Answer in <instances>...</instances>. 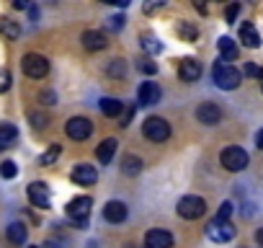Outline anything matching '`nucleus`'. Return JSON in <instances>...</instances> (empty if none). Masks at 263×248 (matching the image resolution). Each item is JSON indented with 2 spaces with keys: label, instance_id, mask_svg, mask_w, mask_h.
<instances>
[{
  "label": "nucleus",
  "instance_id": "20",
  "mask_svg": "<svg viewBox=\"0 0 263 248\" xmlns=\"http://www.w3.org/2000/svg\"><path fill=\"white\" fill-rule=\"evenodd\" d=\"M217 49H219L222 60H237V55H240L237 44H235L230 37H222V39H219V44H217Z\"/></svg>",
  "mask_w": 263,
  "mask_h": 248
},
{
  "label": "nucleus",
  "instance_id": "21",
  "mask_svg": "<svg viewBox=\"0 0 263 248\" xmlns=\"http://www.w3.org/2000/svg\"><path fill=\"white\" fill-rule=\"evenodd\" d=\"M101 111H103L106 116H121L124 103L116 101V98H101Z\"/></svg>",
  "mask_w": 263,
  "mask_h": 248
},
{
  "label": "nucleus",
  "instance_id": "29",
  "mask_svg": "<svg viewBox=\"0 0 263 248\" xmlns=\"http://www.w3.org/2000/svg\"><path fill=\"white\" fill-rule=\"evenodd\" d=\"M108 75H126V65H124V60H111V65H108Z\"/></svg>",
  "mask_w": 263,
  "mask_h": 248
},
{
  "label": "nucleus",
  "instance_id": "34",
  "mask_svg": "<svg viewBox=\"0 0 263 248\" xmlns=\"http://www.w3.org/2000/svg\"><path fill=\"white\" fill-rule=\"evenodd\" d=\"M31 121H34V127H47V116L44 114H31Z\"/></svg>",
  "mask_w": 263,
  "mask_h": 248
},
{
  "label": "nucleus",
  "instance_id": "15",
  "mask_svg": "<svg viewBox=\"0 0 263 248\" xmlns=\"http://www.w3.org/2000/svg\"><path fill=\"white\" fill-rule=\"evenodd\" d=\"M240 42L248 47V49H258L260 47V37H258V29L250 24V21H245L242 26H240Z\"/></svg>",
  "mask_w": 263,
  "mask_h": 248
},
{
  "label": "nucleus",
  "instance_id": "9",
  "mask_svg": "<svg viewBox=\"0 0 263 248\" xmlns=\"http://www.w3.org/2000/svg\"><path fill=\"white\" fill-rule=\"evenodd\" d=\"M26 194H29V202H31L34 207H39V209H47V207H49V186H47L44 181L29 184Z\"/></svg>",
  "mask_w": 263,
  "mask_h": 248
},
{
  "label": "nucleus",
  "instance_id": "37",
  "mask_svg": "<svg viewBox=\"0 0 263 248\" xmlns=\"http://www.w3.org/2000/svg\"><path fill=\"white\" fill-rule=\"evenodd\" d=\"M160 8H163L160 0H158V3H147V6H145V11H147V13H155V11H160Z\"/></svg>",
  "mask_w": 263,
  "mask_h": 248
},
{
  "label": "nucleus",
  "instance_id": "33",
  "mask_svg": "<svg viewBox=\"0 0 263 248\" xmlns=\"http://www.w3.org/2000/svg\"><path fill=\"white\" fill-rule=\"evenodd\" d=\"M108 29H114V31H121V29H124V19H121V16H114V19H108Z\"/></svg>",
  "mask_w": 263,
  "mask_h": 248
},
{
  "label": "nucleus",
  "instance_id": "22",
  "mask_svg": "<svg viewBox=\"0 0 263 248\" xmlns=\"http://www.w3.org/2000/svg\"><path fill=\"white\" fill-rule=\"evenodd\" d=\"M8 240L16 243V245H24L26 243V225H21V222L8 225Z\"/></svg>",
  "mask_w": 263,
  "mask_h": 248
},
{
  "label": "nucleus",
  "instance_id": "16",
  "mask_svg": "<svg viewBox=\"0 0 263 248\" xmlns=\"http://www.w3.org/2000/svg\"><path fill=\"white\" fill-rule=\"evenodd\" d=\"M103 217L108 220V222H124L126 220V204L124 202H108L106 207H103Z\"/></svg>",
  "mask_w": 263,
  "mask_h": 248
},
{
  "label": "nucleus",
  "instance_id": "12",
  "mask_svg": "<svg viewBox=\"0 0 263 248\" xmlns=\"http://www.w3.org/2000/svg\"><path fill=\"white\" fill-rule=\"evenodd\" d=\"M137 101H140V106H155L158 101H160V88H158V83H142L140 85V91H137Z\"/></svg>",
  "mask_w": 263,
  "mask_h": 248
},
{
  "label": "nucleus",
  "instance_id": "18",
  "mask_svg": "<svg viewBox=\"0 0 263 248\" xmlns=\"http://www.w3.org/2000/svg\"><path fill=\"white\" fill-rule=\"evenodd\" d=\"M16 140H18V130L13 127V124H0V150H8V148H13L16 145Z\"/></svg>",
  "mask_w": 263,
  "mask_h": 248
},
{
  "label": "nucleus",
  "instance_id": "3",
  "mask_svg": "<svg viewBox=\"0 0 263 248\" xmlns=\"http://www.w3.org/2000/svg\"><path fill=\"white\" fill-rule=\"evenodd\" d=\"M90 207H93V199L90 197H75V199H70V204H67V217L78 225V227H85V222H88V215H90Z\"/></svg>",
  "mask_w": 263,
  "mask_h": 248
},
{
  "label": "nucleus",
  "instance_id": "39",
  "mask_svg": "<svg viewBox=\"0 0 263 248\" xmlns=\"http://www.w3.org/2000/svg\"><path fill=\"white\" fill-rule=\"evenodd\" d=\"M255 243H258V245H260V248H263V227H260V230H258V233H255Z\"/></svg>",
  "mask_w": 263,
  "mask_h": 248
},
{
  "label": "nucleus",
  "instance_id": "41",
  "mask_svg": "<svg viewBox=\"0 0 263 248\" xmlns=\"http://www.w3.org/2000/svg\"><path fill=\"white\" fill-rule=\"evenodd\" d=\"M260 91H263V75H260Z\"/></svg>",
  "mask_w": 263,
  "mask_h": 248
},
{
  "label": "nucleus",
  "instance_id": "24",
  "mask_svg": "<svg viewBox=\"0 0 263 248\" xmlns=\"http://www.w3.org/2000/svg\"><path fill=\"white\" fill-rule=\"evenodd\" d=\"M0 34H3L6 39H18L21 26L16 21H11V19H0Z\"/></svg>",
  "mask_w": 263,
  "mask_h": 248
},
{
  "label": "nucleus",
  "instance_id": "31",
  "mask_svg": "<svg viewBox=\"0 0 263 248\" xmlns=\"http://www.w3.org/2000/svg\"><path fill=\"white\" fill-rule=\"evenodd\" d=\"M11 88V73L8 70H0V93H6Z\"/></svg>",
  "mask_w": 263,
  "mask_h": 248
},
{
  "label": "nucleus",
  "instance_id": "14",
  "mask_svg": "<svg viewBox=\"0 0 263 248\" xmlns=\"http://www.w3.org/2000/svg\"><path fill=\"white\" fill-rule=\"evenodd\" d=\"M145 245L147 248H171L173 245V235L168 230H150L145 235Z\"/></svg>",
  "mask_w": 263,
  "mask_h": 248
},
{
  "label": "nucleus",
  "instance_id": "13",
  "mask_svg": "<svg viewBox=\"0 0 263 248\" xmlns=\"http://www.w3.org/2000/svg\"><path fill=\"white\" fill-rule=\"evenodd\" d=\"M196 119H199L201 124H206V127H214V124L222 119V111H219L217 103H201V106L196 109Z\"/></svg>",
  "mask_w": 263,
  "mask_h": 248
},
{
  "label": "nucleus",
  "instance_id": "4",
  "mask_svg": "<svg viewBox=\"0 0 263 248\" xmlns=\"http://www.w3.org/2000/svg\"><path fill=\"white\" fill-rule=\"evenodd\" d=\"M21 67H24V73H26L29 78L39 80V78H44V75L49 73V60H47L44 55L29 52V55H24V60H21Z\"/></svg>",
  "mask_w": 263,
  "mask_h": 248
},
{
  "label": "nucleus",
  "instance_id": "8",
  "mask_svg": "<svg viewBox=\"0 0 263 248\" xmlns=\"http://www.w3.org/2000/svg\"><path fill=\"white\" fill-rule=\"evenodd\" d=\"M67 137L70 140H78V143H83V140H88L90 137V132H93V124L85 119V116H72L70 121H67Z\"/></svg>",
  "mask_w": 263,
  "mask_h": 248
},
{
  "label": "nucleus",
  "instance_id": "23",
  "mask_svg": "<svg viewBox=\"0 0 263 248\" xmlns=\"http://www.w3.org/2000/svg\"><path fill=\"white\" fill-rule=\"evenodd\" d=\"M121 171H124L126 176H137V173L142 171V161H140L137 155H126V158L121 161Z\"/></svg>",
  "mask_w": 263,
  "mask_h": 248
},
{
  "label": "nucleus",
  "instance_id": "7",
  "mask_svg": "<svg viewBox=\"0 0 263 248\" xmlns=\"http://www.w3.org/2000/svg\"><path fill=\"white\" fill-rule=\"evenodd\" d=\"M206 235L214 243H230L235 238V227L230 225V220H212L206 225Z\"/></svg>",
  "mask_w": 263,
  "mask_h": 248
},
{
  "label": "nucleus",
  "instance_id": "42",
  "mask_svg": "<svg viewBox=\"0 0 263 248\" xmlns=\"http://www.w3.org/2000/svg\"><path fill=\"white\" fill-rule=\"evenodd\" d=\"M31 248H36V245H31Z\"/></svg>",
  "mask_w": 263,
  "mask_h": 248
},
{
  "label": "nucleus",
  "instance_id": "26",
  "mask_svg": "<svg viewBox=\"0 0 263 248\" xmlns=\"http://www.w3.org/2000/svg\"><path fill=\"white\" fill-rule=\"evenodd\" d=\"M60 153H62V148H60V145H49V150L39 158V166H52V163L60 158Z\"/></svg>",
  "mask_w": 263,
  "mask_h": 248
},
{
  "label": "nucleus",
  "instance_id": "17",
  "mask_svg": "<svg viewBox=\"0 0 263 248\" xmlns=\"http://www.w3.org/2000/svg\"><path fill=\"white\" fill-rule=\"evenodd\" d=\"M106 37L101 34V31H85L83 34V47L88 49V52H101V49H106Z\"/></svg>",
  "mask_w": 263,
  "mask_h": 248
},
{
  "label": "nucleus",
  "instance_id": "32",
  "mask_svg": "<svg viewBox=\"0 0 263 248\" xmlns=\"http://www.w3.org/2000/svg\"><path fill=\"white\" fill-rule=\"evenodd\" d=\"M230 212H232V204L224 202V204L219 207V212H217V220H230Z\"/></svg>",
  "mask_w": 263,
  "mask_h": 248
},
{
  "label": "nucleus",
  "instance_id": "5",
  "mask_svg": "<svg viewBox=\"0 0 263 248\" xmlns=\"http://www.w3.org/2000/svg\"><path fill=\"white\" fill-rule=\"evenodd\" d=\"M219 161H222V168L230 171V173H237V171H245L248 168V153L242 148H235V145L227 148V150H222Z\"/></svg>",
  "mask_w": 263,
  "mask_h": 248
},
{
  "label": "nucleus",
  "instance_id": "10",
  "mask_svg": "<svg viewBox=\"0 0 263 248\" xmlns=\"http://www.w3.org/2000/svg\"><path fill=\"white\" fill-rule=\"evenodd\" d=\"M70 179H72L78 186H93V184L98 181V171H96L93 166H88V163H78V166L72 168Z\"/></svg>",
  "mask_w": 263,
  "mask_h": 248
},
{
  "label": "nucleus",
  "instance_id": "27",
  "mask_svg": "<svg viewBox=\"0 0 263 248\" xmlns=\"http://www.w3.org/2000/svg\"><path fill=\"white\" fill-rule=\"evenodd\" d=\"M0 176H3V179H16L18 176V166L13 161H3V163H0Z\"/></svg>",
  "mask_w": 263,
  "mask_h": 248
},
{
  "label": "nucleus",
  "instance_id": "35",
  "mask_svg": "<svg viewBox=\"0 0 263 248\" xmlns=\"http://www.w3.org/2000/svg\"><path fill=\"white\" fill-rule=\"evenodd\" d=\"M237 11H240V6H237V3L227 8V24H235V19H237Z\"/></svg>",
  "mask_w": 263,
  "mask_h": 248
},
{
  "label": "nucleus",
  "instance_id": "38",
  "mask_svg": "<svg viewBox=\"0 0 263 248\" xmlns=\"http://www.w3.org/2000/svg\"><path fill=\"white\" fill-rule=\"evenodd\" d=\"M255 145H258V148H260V150H263V130H260V132H258V135H255Z\"/></svg>",
  "mask_w": 263,
  "mask_h": 248
},
{
  "label": "nucleus",
  "instance_id": "30",
  "mask_svg": "<svg viewBox=\"0 0 263 248\" xmlns=\"http://www.w3.org/2000/svg\"><path fill=\"white\" fill-rule=\"evenodd\" d=\"M137 65H140V70H142V73H147V75H155V73H158V65H155V62H150L147 57H145V60H140Z\"/></svg>",
  "mask_w": 263,
  "mask_h": 248
},
{
  "label": "nucleus",
  "instance_id": "1",
  "mask_svg": "<svg viewBox=\"0 0 263 248\" xmlns=\"http://www.w3.org/2000/svg\"><path fill=\"white\" fill-rule=\"evenodd\" d=\"M214 85L217 88H222V91H235L237 85H240V70L237 67H232L230 62H224V60H219L217 65H214Z\"/></svg>",
  "mask_w": 263,
  "mask_h": 248
},
{
  "label": "nucleus",
  "instance_id": "11",
  "mask_svg": "<svg viewBox=\"0 0 263 248\" xmlns=\"http://www.w3.org/2000/svg\"><path fill=\"white\" fill-rule=\"evenodd\" d=\"M178 75L186 80V83H196L201 78V62H196L194 57H183L178 62Z\"/></svg>",
  "mask_w": 263,
  "mask_h": 248
},
{
  "label": "nucleus",
  "instance_id": "25",
  "mask_svg": "<svg viewBox=\"0 0 263 248\" xmlns=\"http://www.w3.org/2000/svg\"><path fill=\"white\" fill-rule=\"evenodd\" d=\"M140 42H142V49L145 52H150V55H158L160 49H163V44L155 39V34H150V31H145L142 37H140Z\"/></svg>",
  "mask_w": 263,
  "mask_h": 248
},
{
  "label": "nucleus",
  "instance_id": "40",
  "mask_svg": "<svg viewBox=\"0 0 263 248\" xmlns=\"http://www.w3.org/2000/svg\"><path fill=\"white\" fill-rule=\"evenodd\" d=\"M44 248H60V243H52V240H49V243H47Z\"/></svg>",
  "mask_w": 263,
  "mask_h": 248
},
{
  "label": "nucleus",
  "instance_id": "28",
  "mask_svg": "<svg viewBox=\"0 0 263 248\" xmlns=\"http://www.w3.org/2000/svg\"><path fill=\"white\" fill-rule=\"evenodd\" d=\"M176 31H178V34H181V39H186V42H194V39H196V29H194L191 24H186V21H181Z\"/></svg>",
  "mask_w": 263,
  "mask_h": 248
},
{
  "label": "nucleus",
  "instance_id": "6",
  "mask_svg": "<svg viewBox=\"0 0 263 248\" xmlns=\"http://www.w3.org/2000/svg\"><path fill=\"white\" fill-rule=\"evenodd\" d=\"M176 212H178L183 220H199V217L206 212V202H204L201 197L189 194V197H181V202H178Z\"/></svg>",
  "mask_w": 263,
  "mask_h": 248
},
{
  "label": "nucleus",
  "instance_id": "36",
  "mask_svg": "<svg viewBox=\"0 0 263 248\" xmlns=\"http://www.w3.org/2000/svg\"><path fill=\"white\" fill-rule=\"evenodd\" d=\"M245 73H248V75H255V78H260V75H263V70H258L253 62H248V65H245Z\"/></svg>",
  "mask_w": 263,
  "mask_h": 248
},
{
  "label": "nucleus",
  "instance_id": "2",
  "mask_svg": "<svg viewBox=\"0 0 263 248\" xmlns=\"http://www.w3.org/2000/svg\"><path fill=\"white\" fill-rule=\"evenodd\" d=\"M142 132L150 143H165L171 137V124L163 116H147L142 124Z\"/></svg>",
  "mask_w": 263,
  "mask_h": 248
},
{
  "label": "nucleus",
  "instance_id": "19",
  "mask_svg": "<svg viewBox=\"0 0 263 248\" xmlns=\"http://www.w3.org/2000/svg\"><path fill=\"white\" fill-rule=\"evenodd\" d=\"M114 153H116V140H114V137L103 140V143L96 148V158H98V163H101V166H108V163H111V158H114Z\"/></svg>",
  "mask_w": 263,
  "mask_h": 248
}]
</instances>
